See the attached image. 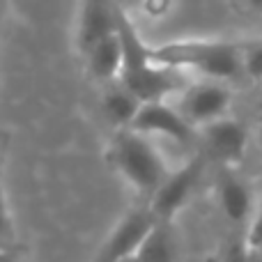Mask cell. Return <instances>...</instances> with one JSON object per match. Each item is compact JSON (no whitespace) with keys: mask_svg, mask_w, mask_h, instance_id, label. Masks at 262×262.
I'll list each match as a JSON object with an SVG mask.
<instances>
[{"mask_svg":"<svg viewBox=\"0 0 262 262\" xmlns=\"http://www.w3.org/2000/svg\"><path fill=\"white\" fill-rule=\"evenodd\" d=\"M152 62L180 72H198L207 81H230L244 74L242 69V44L221 39H186L149 49Z\"/></svg>","mask_w":262,"mask_h":262,"instance_id":"1","label":"cell"},{"mask_svg":"<svg viewBox=\"0 0 262 262\" xmlns=\"http://www.w3.org/2000/svg\"><path fill=\"white\" fill-rule=\"evenodd\" d=\"M106 161L147 203L168 175L166 161L152 145V140L131 129L113 134L106 149Z\"/></svg>","mask_w":262,"mask_h":262,"instance_id":"2","label":"cell"},{"mask_svg":"<svg viewBox=\"0 0 262 262\" xmlns=\"http://www.w3.org/2000/svg\"><path fill=\"white\" fill-rule=\"evenodd\" d=\"M203 170H205V159L193 157L180 166L177 170L168 172L163 184L157 189V193L149 198L147 209L154 216L157 223H172V219L186 207V203L191 200V195L195 193L200 180H203Z\"/></svg>","mask_w":262,"mask_h":262,"instance_id":"3","label":"cell"},{"mask_svg":"<svg viewBox=\"0 0 262 262\" xmlns=\"http://www.w3.org/2000/svg\"><path fill=\"white\" fill-rule=\"evenodd\" d=\"M232 104V92L226 83L219 81H195L189 83L180 92L177 111L193 129H203L207 124L228 118Z\"/></svg>","mask_w":262,"mask_h":262,"instance_id":"4","label":"cell"},{"mask_svg":"<svg viewBox=\"0 0 262 262\" xmlns=\"http://www.w3.org/2000/svg\"><path fill=\"white\" fill-rule=\"evenodd\" d=\"M154 223L157 221L149 214L147 205L129 209L118 221V226L111 230V235L104 239V244L99 246V251L95 253L92 262H120L124 258L136 255L138 246L143 244V239L152 230Z\"/></svg>","mask_w":262,"mask_h":262,"instance_id":"5","label":"cell"},{"mask_svg":"<svg viewBox=\"0 0 262 262\" xmlns=\"http://www.w3.org/2000/svg\"><path fill=\"white\" fill-rule=\"evenodd\" d=\"M118 83L140 101V106L161 104L168 97L180 95V92L189 85L184 72L172 69V67H163V64H157V62L143 67L140 72L127 74V76H122Z\"/></svg>","mask_w":262,"mask_h":262,"instance_id":"6","label":"cell"},{"mask_svg":"<svg viewBox=\"0 0 262 262\" xmlns=\"http://www.w3.org/2000/svg\"><path fill=\"white\" fill-rule=\"evenodd\" d=\"M120 5L101 3V0H88L76 9V28H74V44L78 55H85L95 49L99 41L118 35L120 23Z\"/></svg>","mask_w":262,"mask_h":262,"instance_id":"7","label":"cell"},{"mask_svg":"<svg viewBox=\"0 0 262 262\" xmlns=\"http://www.w3.org/2000/svg\"><path fill=\"white\" fill-rule=\"evenodd\" d=\"M203 140L207 154L219 161L221 168H237L244 161L249 134L246 127L235 118H221L216 122L203 127Z\"/></svg>","mask_w":262,"mask_h":262,"instance_id":"8","label":"cell"},{"mask_svg":"<svg viewBox=\"0 0 262 262\" xmlns=\"http://www.w3.org/2000/svg\"><path fill=\"white\" fill-rule=\"evenodd\" d=\"M131 131H138L143 136H163L175 143H191L195 138V129L182 118L177 106H170L168 101L161 104H143L136 115Z\"/></svg>","mask_w":262,"mask_h":262,"instance_id":"9","label":"cell"},{"mask_svg":"<svg viewBox=\"0 0 262 262\" xmlns=\"http://www.w3.org/2000/svg\"><path fill=\"white\" fill-rule=\"evenodd\" d=\"M219 209L232 228H249L253 219V193L237 168H221L216 177Z\"/></svg>","mask_w":262,"mask_h":262,"instance_id":"10","label":"cell"},{"mask_svg":"<svg viewBox=\"0 0 262 262\" xmlns=\"http://www.w3.org/2000/svg\"><path fill=\"white\" fill-rule=\"evenodd\" d=\"M85 69L97 83L104 85H113L120 81L122 76V67H124V53H122V41L120 35H113L108 39L99 41L90 53L83 55Z\"/></svg>","mask_w":262,"mask_h":262,"instance_id":"11","label":"cell"},{"mask_svg":"<svg viewBox=\"0 0 262 262\" xmlns=\"http://www.w3.org/2000/svg\"><path fill=\"white\" fill-rule=\"evenodd\" d=\"M134 258L138 262H182L172 223H154Z\"/></svg>","mask_w":262,"mask_h":262,"instance_id":"12","label":"cell"},{"mask_svg":"<svg viewBox=\"0 0 262 262\" xmlns=\"http://www.w3.org/2000/svg\"><path fill=\"white\" fill-rule=\"evenodd\" d=\"M101 111L108 118V122L115 127V131L131 129V124H134L136 115L140 111V101L131 92L124 90L120 83H113L101 97Z\"/></svg>","mask_w":262,"mask_h":262,"instance_id":"13","label":"cell"},{"mask_svg":"<svg viewBox=\"0 0 262 262\" xmlns=\"http://www.w3.org/2000/svg\"><path fill=\"white\" fill-rule=\"evenodd\" d=\"M16 244V226H14V216L12 209L7 203V193H5V186L0 182V249H12Z\"/></svg>","mask_w":262,"mask_h":262,"instance_id":"14","label":"cell"},{"mask_svg":"<svg viewBox=\"0 0 262 262\" xmlns=\"http://www.w3.org/2000/svg\"><path fill=\"white\" fill-rule=\"evenodd\" d=\"M242 69L246 76L262 81V39L242 44Z\"/></svg>","mask_w":262,"mask_h":262,"instance_id":"15","label":"cell"},{"mask_svg":"<svg viewBox=\"0 0 262 262\" xmlns=\"http://www.w3.org/2000/svg\"><path fill=\"white\" fill-rule=\"evenodd\" d=\"M244 242H246V246H249V249L262 251V203H260L258 212L253 214V219H251L249 228H246Z\"/></svg>","mask_w":262,"mask_h":262,"instance_id":"16","label":"cell"},{"mask_svg":"<svg viewBox=\"0 0 262 262\" xmlns=\"http://www.w3.org/2000/svg\"><path fill=\"white\" fill-rule=\"evenodd\" d=\"M221 262H246V242H244V237H235V242H230V246L226 249Z\"/></svg>","mask_w":262,"mask_h":262,"instance_id":"17","label":"cell"},{"mask_svg":"<svg viewBox=\"0 0 262 262\" xmlns=\"http://www.w3.org/2000/svg\"><path fill=\"white\" fill-rule=\"evenodd\" d=\"M18 260H21V251H18V246L0 249V262H18Z\"/></svg>","mask_w":262,"mask_h":262,"instance_id":"18","label":"cell"},{"mask_svg":"<svg viewBox=\"0 0 262 262\" xmlns=\"http://www.w3.org/2000/svg\"><path fill=\"white\" fill-rule=\"evenodd\" d=\"M246 262H262V251L246 246Z\"/></svg>","mask_w":262,"mask_h":262,"instance_id":"19","label":"cell"},{"mask_svg":"<svg viewBox=\"0 0 262 262\" xmlns=\"http://www.w3.org/2000/svg\"><path fill=\"white\" fill-rule=\"evenodd\" d=\"M3 21H5V5H0V28H3Z\"/></svg>","mask_w":262,"mask_h":262,"instance_id":"20","label":"cell"},{"mask_svg":"<svg viewBox=\"0 0 262 262\" xmlns=\"http://www.w3.org/2000/svg\"><path fill=\"white\" fill-rule=\"evenodd\" d=\"M120 262H138V260H136L134 255H131V258H124V260H120Z\"/></svg>","mask_w":262,"mask_h":262,"instance_id":"21","label":"cell"},{"mask_svg":"<svg viewBox=\"0 0 262 262\" xmlns=\"http://www.w3.org/2000/svg\"><path fill=\"white\" fill-rule=\"evenodd\" d=\"M260 143H262V122H260Z\"/></svg>","mask_w":262,"mask_h":262,"instance_id":"22","label":"cell"}]
</instances>
